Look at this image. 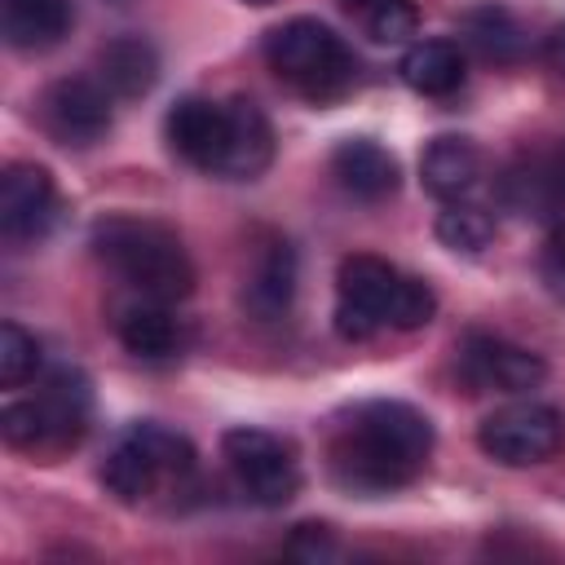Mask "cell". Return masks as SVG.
<instances>
[{
    "label": "cell",
    "instance_id": "obj_1",
    "mask_svg": "<svg viewBox=\"0 0 565 565\" xmlns=\"http://www.w3.org/2000/svg\"><path fill=\"white\" fill-rule=\"evenodd\" d=\"M433 455V424L411 402L375 397L344 411L327 441L331 481L349 494H393L411 486Z\"/></svg>",
    "mask_w": 565,
    "mask_h": 565
},
{
    "label": "cell",
    "instance_id": "obj_2",
    "mask_svg": "<svg viewBox=\"0 0 565 565\" xmlns=\"http://www.w3.org/2000/svg\"><path fill=\"white\" fill-rule=\"evenodd\" d=\"M433 313H437V291L424 278L402 274L397 265L371 252H353L340 260L331 318L344 340H371L384 327L415 331V327H428Z\"/></svg>",
    "mask_w": 565,
    "mask_h": 565
},
{
    "label": "cell",
    "instance_id": "obj_3",
    "mask_svg": "<svg viewBox=\"0 0 565 565\" xmlns=\"http://www.w3.org/2000/svg\"><path fill=\"white\" fill-rule=\"evenodd\" d=\"M93 256L124 278L137 296L154 300H185L194 291V260L172 225L137 212H106L88 230Z\"/></svg>",
    "mask_w": 565,
    "mask_h": 565
},
{
    "label": "cell",
    "instance_id": "obj_4",
    "mask_svg": "<svg viewBox=\"0 0 565 565\" xmlns=\"http://www.w3.org/2000/svg\"><path fill=\"white\" fill-rule=\"evenodd\" d=\"M265 62L269 71L305 93L309 102H335L353 88L358 62L344 49V40L318 22V18H287L265 35Z\"/></svg>",
    "mask_w": 565,
    "mask_h": 565
},
{
    "label": "cell",
    "instance_id": "obj_5",
    "mask_svg": "<svg viewBox=\"0 0 565 565\" xmlns=\"http://www.w3.org/2000/svg\"><path fill=\"white\" fill-rule=\"evenodd\" d=\"M194 477V446L172 433L168 424H154V419H141V424H128L124 437L110 446L106 463H102V486L106 494H115L119 503H146L159 486H172V481H185Z\"/></svg>",
    "mask_w": 565,
    "mask_h": 565
},
{
    "label": "cell",
    "instance_id": "obj_6",
    "mask_svg": "<svg viewBox=\"0 0 565 565\" xmlns=\"http://www.w3.org/2000/svg\"><path fill=\"white\" fill-rule=\"evenodd\" d=\"M88 380L79 371H57L35 397H13L0 406V437L13 450H62L88 428Z\"/></svg>",
    "mask_w": 565,
    "mask_h": 565
},
{
    "label": "cell",
    "instance_id": "obj_7",
    "mask_svg": "<svg viewBox=\"0 0 565 565\" xmlns=\"http://www.w3.org/2000/svg\"><path fill=\"white\" fill-rule=\"evenodd\" d=\"M221 455L238 481V490L260 503V508H282L287 499H296L300 490V459H296V446L269 428H230L221 437Z\"/></svg>",
    "mask_w": 565,
    "mask_h": 565
},
{
    "label": "cell",
    "instance_id": "obj_8",
    "mask_svg": "<svg viewBox=\"0 0 565 565\" xmlns=\"http://www.w3.org/2000/svg\"><path fill=\"white\" fill-rule=\"evenodd\" d=\"M477 446L503 468H530L565 446V415L547 402H508L477 428Z\"/></svg>",
    "mask_w": 565,
    "mask_h": 565
},
{
    "label": "cell",
    "instance_id": "obj_9",
    "mask_svg": "<svg viewBox=\"0 0 565 565\" xmlns=\"http://www.w3.org/2000/svg\"><path fill=\"white\" fill-rule=\"evenodd\" d=\"M110 102L115 97L106 93L102 79L66 75L40 93V124L57 146L84 150L110 132Z\"/></svg>",
    "mask_w": 565,
    "mask_h": 565
},
{
    "label": "cell",
    "instance_id": "obj_10",
    "mask_svg": "<svg viewBox=\"0 0 565 565\" xmlns=\"http://www.w3.org/2000/svg\"><path fill=\"white\" fill-rule=\"evenodd\" d=\"M459 371L477 393H530L547 380V362L512 340L468 331L459 344Z\"/></svg>",
    "mask_w": 565,
    "mask_h": 565
},
{
    "label": "cell",
    "instance_id": "obj_11",
    "mask_svg": "<svg viewBox=\"0 0 565 565\" xmlns=\"http://www.w3.org/2000/svg\"><path fill=\"white\" fill-rule=\"evenodd\" d=\"M57 216V185L44 163H9L0 177V234L9 243H35Z\"/></svg>",
    "mask_w": 565,
    "mask_h": 565
},
{
    "label": "cell",
    "instance_id": "obj_12",
    "mask_svg": "<svg viewBox=\"0 0 565 565\" xmlns=\"http://www.w3.org/2000/svg\"><path fill=\"white\" fill-rule=\"evenodd\" d=\"M503 199L534 221L561 216L565 212V141L525 150L503 177Z\"/></svg>",
    "mask_w": 565,
    "mask_h": 565
},
{
    "label": "cell",
    "instance_id": "obj_13",
    "mask_svg": "<svg viewBox=\"0 0 565 565\" xmlns=\"http://www.w3.org/2000/svg\"><path fill=\"white\" fill-rule=\"evenodd\" d=\"M225 128H230L225 102H212V97H181V102H172V110L163 119L172 154H181L190 168L212 172V177H216V163L225 150Z\"/></svg>",
    "mask_w": 565,
    "mask_h": 565
},
{
    "label": "cell",
    "instance_id": "obj_14",
    "mask_svg": "<svg viewBox=\"0 0 565 565\" xmlns=\"http://www.w3.org/2000/svg\"><path fill=\"white\" fill-rule=\"evenodd\" d=\"M225 115H230V128H225V150H221L216 177L252 181L274 163V124L252 97H230Z\"/></svg>",
    "mask_w": 565,
    "mask_h": 565
},
{
    "label": "cell",
    "instance_id": "obj_15",
    "mask_svg": "<svg viewBox=\"0 0 565 565\" xmlns=\"http://www.w3.org/2000/svg\"><path fill=\"white\" fill-rule=\"evenodd\" d=\"M331 177L344 194H353L362 203H380V199L397 194L402 168L375 137H344L331 150Z\"/></svg>",
    "mask_w": 565,
    "mask_h": 565
},
{
    "label": "cell",
    "instance_id": "obj_16",
    "mask_svg": "<svg viewBox=\"0 0 565 565\" xmlns=\"http://www.w3.org/2000/svg\"><path fill=\"white\" fill-rule=\"evenodd\" d=\"M291 300H296V252L287 238H269L247 269L243 309L256 322H278V318H287Z\"/></svg>",
    "mask_w": 565,
    "mask_h": 565
},
{
    "label": "cell",
    "instance_id": "obj_17",
    "mask_svg": "<svg viewBox=\"0 0 565 565\" xmlns=\"http://www.w3.org/2000/svg\"><path fill=\"white\" fill-rule=\"evenodd\" d=\"M419 181L433 199L441 203H455V199H468L481 181V150L472 137H433L419 154Z\"/></svg>",
    "mask_w": 565,
    "mask_h": 565
},
{
    "label": "cell",
    "instance_id": "obj_18",
    "mask_svg": "<svg viewBox=\"0 0 565 565\" xmlns=\"http://www.w3.org/2000/svg\"><path fill=\"white\" fill-rule=\"evenodd\" d=\"M115 335L132 358H146V362H163L181 349V322L172 318L168 300H154V296H137V300L119 305Z\"/></svg>",
    "mask_w": 565,
    "mask_h": 565
},
{
    "label": "cell",
    "instance_id": "obj_19",
    "mask_svg": "<svg viewBox=\"0 0 565 565\" xmlns=\"http://www.w3.org/2000/svg\"><path fill=\"white\" fill-rule=\"evenodd\" d=\"M75 22V0H4L0 26L4 44L18 53H44L53 49Z\"/></svg>",
    "mask_w": 565,
    "mask_h": 565
},
{
    "label": "cell",
    "instance_id": "obj_20",
    "mask_svg": "<svg viewBox=\"0 0 565 565\" xmlns=\"http://www.w3.org/2000/svg\"><path fill=\"white\" fill-rule=\"evenodd\" d=\"M97 79L106 84L110 97L119 102H132V97H146L159 79V53L150 40L141 35H119L110 40L102 53H97Z\"/></svg>",
    "mask_w": 565,
    "mask_h": 565
},
{
    "label": "cell",
    "instance_id": "obj_21",
    "mask_svg": "<svg viewBox=\"0 0 565 565\" xmlns=\"http://www.w3.org/2000/svg\"><path fill=\"white\" fill-rule=\"evenodd\" d=\"M406 88L424 97H450L463 84V53L455 40H415L397 62Z\"/></svg>",
    "mask_w": 565,
    "mask_h": 565
},
{
    "label": "cell",
    "instance_id": "obj_22",
    "mask_svg": "<svg viewBox=\"0 0 565 565\" xmlns=\"http://www.w3.org/2000/svg\"><path fill=\"white\" fill-rule=\"evenodd\" d=\"M463 35L486 62H516L521 57V26L503 4H477L463 13Z\"/></svg>",
    "mask_w": 565,
    "mask_h": 565
},
{
    "label": "cell",
    "instance_id": "obj_23",
    "mask_svg": "<svg viewBox=\"0 0 565 565\" xmlns=\"http://www.w3.org/2000/svg\"><path fill=\"white\" fill-rule=\"evenodd\" d=\"M433 234H437L441 247H450V252H459V256H477V252H486L490 238H494V216H490L486 207L468 203V199H455V203H446V207L437 212Z\"/></svg>",
    "mask_w": 565,
    "mask_h": 565
},
{
    "label": "cell",
    "instance_id": "obj_24",
    "mask_svg": "<svg viewBox=\"0 0 565 565\" xmlns=\"http://www.w3.org/2000/svg\"><path fill=\"white\" fill-rule=\"evenodd\" d=\"M35 371H40V340L26 327L4 322L0 327V384L4 388H22Z\"/></svg>",
    "mask_w": 565,
    "mask_h": 565
},
{
    "label": "cell",
    "instance_id": "obj_25",
    "mask_svg": "<svg viewBox=\"0 0 565 565\" xmlns=\"http://www.w3.org/2000/svg\"><path fill=\"white\" fill-rule=\"evenodd\" d=\"M362 26H366V35H371L375 44H402V40L415 35L419 13H415L411 0H380V4L362 18Z\"/></svg>",
    "mask_w": 565,
    "mask_h": 565
},
{
    "label": "cell",
    "instance_id": "obj_26",
    "mask_svg": "<svg viewBox=\"0 0 565 565\" xmlns=\"http://www.w3.org/2000/svg\"><path fill=\"white\" fill-rule=\"evenodd\" d=\"M543 278H547V287L556 296H565V221L543 243Z\"/></svg>",
    "mask_w": 565,
    "mask_h": 565
},
{
    "label": "cell",
    "instance_id": "obj_27",
    "mask_svg": "<svg viewBox=\"0 0 565 565\" xmlns=\"http://www.w3.org/2000/svg\"><path fill=\"white\" fill-rule=\"evenodd\" d=\"M291 552L305 556V561L331 556V530H327V525H313V521L296 525V534H291Z\"/></svg>",
    "mask_w": 565,
    "mask_h": 565
},
{
    "label": "cell",
    "instance_id": "obj_28",
    "mask_svg": "<svg viewBox=\"0 0 565 565\" xmlns=\"http://www.w3.org/2000/svg\"><path fill=\"white\" fill-rule=\"evenodd\" d=\"M543 57H547V66H552L556 75H565V26H556V31L547 35V44H543Z\"/></svg>",
    "mask_w": 565,
    "mask_h": 565
},
{
    "label": "cell",
    "instance_id": "obj_29",
    "mask_svg": "<svg viewBox=\"0 0 565 565\" xmlns=\"http://www.w3.org/2000/svg\"><path fill=\"white\" fill-rule=\"evenodd\" d=\"M340 4H344V13H353V18L362 22V18H366V13H371L380 0H340Z\"/></svg>",
    "mask_w": 565,
    "mask_h": 565
},
{
    "label": "cell",
    "instance_id": "obj_30",
    "mask_svg": "<svg viewBox=\"0 0 565 565\" xmlns=\"http://www.w3.org/2000/svg\"><path fill=\"white\" fill-rule=\"evenodd\" d=\"M243 4H252V9H265V4H274V0H243Z\"/></svg>",
    "mask_w": 565,
    "mask_h": 565
}]
</instances>
